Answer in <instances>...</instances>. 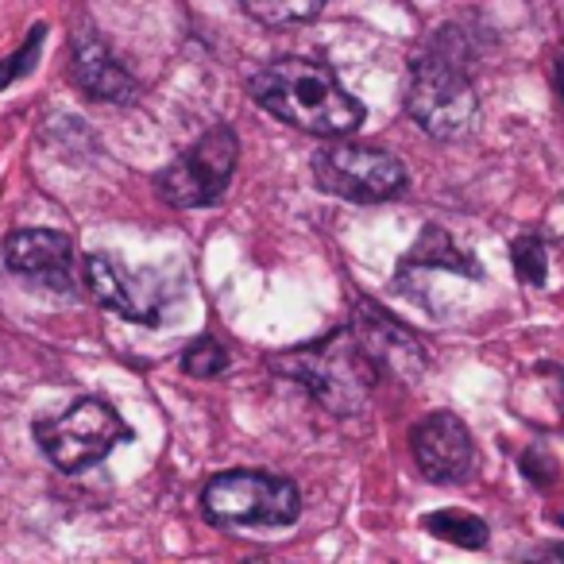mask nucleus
I'll use <instances>...</instances> for the list:
<instances>
[{"label": "nucleus", "mask_w": 564, "mask_h": 564, "mask_svg": "<svg viewBox=\"0 0 564 564\" xmlns=\"http://www.w3.org/2000/svg\"><path fill=\"white\" fill-rule=\"evenodd\" d=\"M556 94H561V105H564V63H556Z\"/></svg>", "instance_id": "dca6fc26"}, {"label": "nucleus", "mask_w": 564, "mask_h": 564, "mask_svg": "<svg viewBox=\"0 0 564 564\" xmlns=\"http://www.w3.org/2000/svg\"><path fill=\"white\" fill-rule=\"evenodd\" d=\"M202 510L213 525H228V530H282L299 522L302 495L291 479L236 468L205 484Z\"/></svg>", "instance_id": "f03ea898"}, {"label": "nucleus", "mask_w": 564, "mask_h": 564, "mask_svg": "<svg viewBox=\"0 0 564 564\" xmlns=\"http://www.w3.org/2000/svg\"><path fill=\"white\" fill-rule=\"evenodd\" d=\"M86 282L94 299L101 302L105 310L128 317V322H143L155 325L159 322V299L155 291H148L124 263H117L112 256L97 251V256L86 259Z\"/></svg>", "instance_id": "1a4fd4ad"}, {"label": "nucleus", "mask_w": 564, "mask_h": 564, "mask_svg": "<svg viewBox=\"0 0 564 564\" xmlns=\"http://www.w3.org/2000/svg\"><path fill=\"white\" fill-rule=\"evenodd\" d=\"M425 530H433L437 538L456 541L464 549H484L487 545V525L471 514H460V510H441V514L425 518Z\"/></svg>", "instance_id": "9b49d317"}, {"label": "nucleus", "mask_w": 564, "mask_h": 564, "mask_svg": "<svg viewBox=\"0 0 564 564\" xmlns=\"http://www.w3.org/2000/svg\"><path fill=\"white\" fill-rule=\"evenodd\" d=\"M4 263L51 291H66L74 282V243L70 236L51 228H20L4 240Z\"/></svg>", "instance_id": "6e6552de"}, {"label": "nucleus", "mask_w": 564, "mask_h": 564, "mask_svg": "<svg viewBox=\"0 0 564 564\" xmlns=\"http://www.w3.org/2000/svg\"><path fill=\"white\" fill-rule=\"evenodd\" d=\"M182 368H186L189 376H197V379H217L220 371H228V352L213 337H202V340H194V345L186 348V356H182Z\"/></svg>", "instance_id": "ddd939ff"}, {"label": "nucleus", "mask_w": 564, "mask_h": 564, "mask_svg": "<svg viewBox=\"0 0 564 564\" xmlns=\"http://www.w3.org/2000/svg\"><path fill=\"white\" fill-rule=\"evenodd\" d=\"M251 97L282 124L306 135L337 140L364 124V105L333 78L329 66L310 58H279L251 78Z\"/></svg>", "instance_id": "f257e3e1"}, {"label": "nucleus", "mask_w": 564, "mask_h": 564, "mask_svg": "<svg viewBox=\"0 0 564 564\" xmlns=\"http://www.w3.org/2000/svg\"><path fill=\"white\" fill-rule=\"evenodd\" d=\"M35 441L47 460L63 471H86L101 464L120 441H128V425L109 402L78 399L63 414L35 422Z\"/></svg>", "instance_id": "7ed1b4c3"}, {"label": "nucleus", "mask_w": 564, "mask_h": 564, "mask_svg": "<svg viewBox=\"0 0 564 564\" xmlns=\"http://www.w3.org/2000/svg\"><path fill=\"white\" fill-rule=\"evenodd\" d=\"M314 178L325 194L345 202H391L406 186V166L391 151L364 143H329L314 155Z\"/></svg>", "instance_id": "423d86ee"}, {"label": "nucleus", "mask_w": 564, "mask_h": 564, "mask_svg": "<svg viewBox=\"0 0 564 564\" xmlns=\"http://www.w3.org/2000/svg\"><path fill=\"white\" fill-rule=\"evenodd\" d=\"M40 43H43V28H35V32H32V40H28L24 47H20L17 55L9 58V63H0V89H4V86H12V82H17L20 74H24L28 66L35 63V55H40Z\"/></svg>", "instance_id": "2eb2a0df"}, {"label": "nucleus", "mask_w": 564, "mask_h": 564, "mask_svg": "<svg viewBox=\"0 0 564 564\" xmlns=\"http://www.w3.org/2000/svg\"><path fill=\"white\" fill-rule=\"evenodd\" d=\"M74 82H78L89 97H97V101L120 105V101H132V94H135V82L128 78V70L109 55V47H105L101 40H94V35H82V40L74 43Z\"/></svg>", "instance_id": "9d476101"}, {"label": "nucleus", "mask_w": 564, "mask_h": 564, "mask_svg": "<svg viewBox=\"0 0 564 564\" xmlns=\"http://www.w3.org/2000/svg\"><path fill=\"white\" fill-rule=\"evenodd\" d=\"M561 522H564V514H561Z\"/></svg>", "instance_id": "f3484780"}, {"label": "nucleus", "mask_w": 564, "mask_h": 564, "mask_svg": "<svg viewBox=\"0 0 564 564\" xmlns=\"http://www.w3.org/2000/svg\"><path fill=\"white\" fill-rule=\"evenodd\" d=\"M243 9L256 20L271 28H286V24H302V20L317 17L325 0H240Z\"/></svg>", "instance_id": "f8f14e48"}, {"label": "nucleus", "mask_w": 564, "mask_h": 564, "mask_svg": "<svg viewBox=\"0 0 564 564\" xmlns=\"http://www.w3.org/2000/svg\"><path fill=\"white\" fill-rule=\"evenodd\" d=\"M514 267L518 274H522L525 282H533L538 286L541 279H545V243L538 240V236H525V240L514 243Z\"/></svg>", "instance_id": "4468645a"}, {"label": "nucleus", "mask_w": 564, "mask_h": 564, "mask_svg": "<svg viewBox=\"0 0 564 564\" xmlns=\"http://www.w3.org/2000/svg\"><path fill=\"white\" fill-rule=\"evenodd\" d=\"M240 143L228 124H217L202 135L189 151H182L163 174H159V194L178 209H202L217 205L232 182Z\"/></svg>", "instance_id": "39448f33"}, {"label": "nucleus", "mask_w": 564, "mask_h": 564, "mask_svg": "<svg viewBox=\"0 0 564 564\" xmlns=\"http://www.w3.org/2000/svg\"><path fill=\"white\" fill-rule=\"evenodd\" d=\"M410 448L430 484H464L476 468V445H471L468 425L448 410L422 417L410 430Z\"/></svg>", "instance_id": "0eeeda50"}, {"label": "nucleus", "mask_w": 564, "mask_h": 564, "mask_svg": "<svg viewBox=\"0 0 564 564\" xmlns=\"http://www.w3.org/2000/svg\"><path fill=\"white\" fill-rule=\"evenodd\" d=\"M410 117L437 140H460L471 132L479 117L476 86L471 78L445 55H425L410 70Z\"/></svg>", "instance_id": "20e7f679"}]
</instances>
